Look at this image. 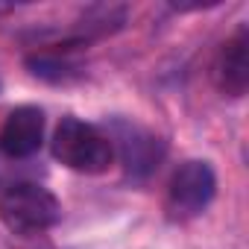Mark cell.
I'll list each match as a JSON object with an SVG mask.
<instances>
[{
	"label": "cell",
	"mask_w": 249,
	"mask_h": 249,
	"mask_svg": "<svg viewBox=\"0 0 249 249\" xmlns=\"http://www.w3.org/2000/svg\"><path fill=\"white\" fill-rule=\"evenodd\" d=\"M53 159L73 173L97 176L114 164V141L94 123L79 117H62L50 141Z\"/></svg>",
	"instance_id": "cell-1"
},
{
	"label": "cell",
	"mask_w": 249,
	"mask_h": 249,
	"mask_svg": "<svg viewBox=\"0 0 249 249\" xmlns=\"http://www.w3.org/2000/svg\"><path fill=\"white\" fill-rule=\"evenodd\" d=\"M62 217L59 199L38 182H15L0 191V220L15 234H41Z\"/></svg>",
	"instance_id": "cell-2"
},
{
	"label": "cell",
	"mask_w": 249,
	"mask_h": 249,
	"mask_svg": "<svg viewBox=\"0 0 249 249\" xmlns=\"http://www.w3.org/2000/svg\"><path fill=\"white\" fill-rule=\"evenodd\" d=\"M217 194V176L208 161H185L167 185V211L179 220L196 217Z\"/></svg>",
	"instance_id": "cell-3"
},
{
	"label": "cell",
	"mask_w": 249,
	"mask_h": 249,
	"mask_svg": "<svg viewBox=\"0 0 249 249\" xmlns=\"http://www.w3.org/2000/svg\"><path fill=\"white\" fill-rule=\"evenodd\" d=\"M44 144V111L36 106H18L0 126V156L12 161L33 159Z\"/></svg>",
	"instance_id": "cell-4"
},
{
	"label": "cell",
	"mask_w": 249,
	"mask_h": 249,
	"mask_svg": "<svg viewBox=\"0 0 249 249\" xmlns=\"http://www.w3.org/2000/svg\"><path fill=\"white\" fill-rule=\"evenodd\" d=\"M249 36H246V27H237V33L231 38H226L220 56H217V85L223 94L229 97H243L246 85H249Z\"/></svg>",
	"instance_id": "cell-5"
}]
</instances>
